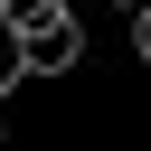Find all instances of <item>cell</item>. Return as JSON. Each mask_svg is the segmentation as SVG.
Here are the masks:
<instances>
[{
    "label": "cell",
    "instance_id": "3957f363",
    "mask_svg": "<svg viewBox=\"0 0 151 151\" xmlns=\"http://www.w3.org/2000/svg\"><path fill=\"white\" fill-rule=\"evenodd\" d=\"M132 57H142V66H151V0H142V9H132Z\"/></svg>",
    "mask_w": 151,
    "mask_h": 151
},
{
    "label": "cell",
    "instance_id": "7a4b0ae2",
    "mask_svg": "<svg viewBox=\"0 0 151 151\" xmlns=\"http://www.w3.org/2000/svg\"><path fill=\"white\" fill-rule=\"evenodd\" d=\"M76 0H0V28L9 38H28V28H47V19H66Z\"/></svg>",
    "mask_w": 151,
    "mask_h": 151
},
{
    "label": "cell",
    "instance_id": "6da1fadb",
    "mask_svg": "<svg viewBox=\"0 0 151 151\" xmlns=\"http://www.w3.org/2000/svg\"><path fill=\"white\" fill-rule=\"evenodd\" d=\"M9 47H19V76H76V57H85V28H76V9H66V19H47V28L9 38Z\"/></svg>",
    "mask_w": 151,
    "mask_h": 151
},
{
    "label": "cell",
    "instance_id": "277c9868",
    "mask_svg": "<svg viewBox=\"0 0 151 151\" xmlns=\"http://www.w3.org/2000/svg\"><path fill=\"white\" fill-rule=\"evenodd\" d=\"M123 9H142V0H123Z\"/></svg>",
    "mask_w": 151,
    "mask_h": 151
}]
</instances>
